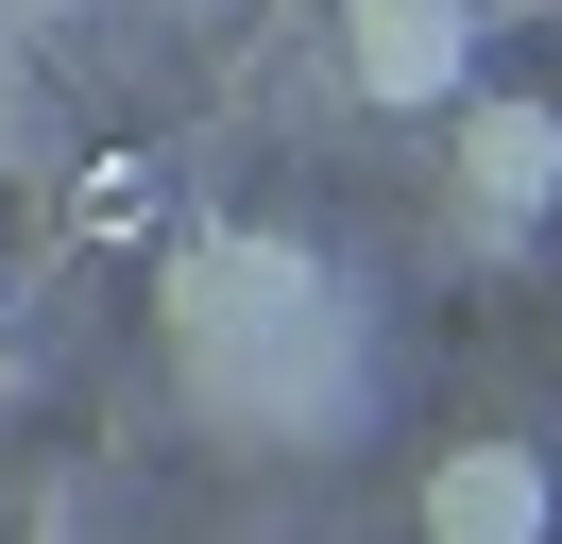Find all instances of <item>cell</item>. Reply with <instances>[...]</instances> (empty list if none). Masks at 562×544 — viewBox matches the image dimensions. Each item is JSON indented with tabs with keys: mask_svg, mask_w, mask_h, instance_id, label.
<instances>
[{
	"mask_svg": "<svg viewBox=\"0 0 562 544\" xmlns=\"http://www.w3.org/2000/svg\"><path fill=\"white\" fill-rule=\"evenodd\" d=\"M324 306H341V290H324L307 238H188V256H171V358L205 374L222 408H273L290 358L324 340Z\"/></svg>",
	"mask_w": 562,
	"mask_h": 544,
	"instance_id": "obj_1",
	"label": "cell"
},
{
	"mask_svg": "<svg viewBox=\"0 0 562 544\" xmlns=\"http://www.w3.org/2000/svg\"><path fill=\"white\" fill-rule=\"evenodd\" d=\"M460 204L477 222H546L562 204V102H512V86H460Z\"/></svg>",
	"mask_w": 562,
	"mask_h": 544,
	"instance_id": "obj_3",
	"label": "cell"
},
{
	"mask_svg": "<svg viewBox=\"0 0 562 544\" xmlns=\"http://www.w3.org/2000/svg\"><path fill=\"white\" fill-rule=\"evenodd\" d=\"M477 0H358L341 18V68H358V102H392V120H443L460 86H477Z\"/></svg>",
	"mask_w": 562,
	"mask_h": 544,
	"instance_id": "obj_2",
	"label": "cell"
},
{
	"mask_svg": "<svg viewBox=\"0 0 562 544\" xmlns=\"http://www.w3.org/2000/svg\"><path fill=\"white\" fill-rule=\"evenodd\" d=\"M562 528V476L528 442H443L426 460V544H546Z\"/></svg>",
	"mask_w": 562,
	"mask_h": 544,
	"instance_id": "obj_4",
	"label": "cell"
}]
</instances>
